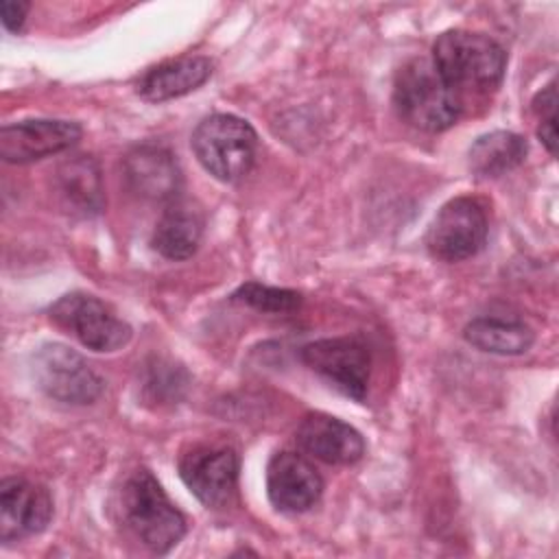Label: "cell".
Here are the masks:
<instances>
[{
  "instance_id": "cell-7",
  "label": "cell",
  "mask_w": 559,
  "mask_h": 559,
  "mask_svg": "<svg viewBox=\"0 0 559 559\" xmlns=\"http://www.w3.org/2000/svg\"><path fill=\"white\" fill-rule=\"evenodd\" d=\"M487 231L485 207L472 197H456L435 216L426 234V247L443 262H461L485 247Z\"/></svg>"
},
{
  "instance_id": "cell-6",
  "label": "cell",
  "mask_w": 559,
  "mask_h": 559,
  "mask_svg": "<svg viewBox=\"0 0 559 559\" xmlns=\"http://www.w3.org/2000/svg\"><path fill=\"white\" fill-rule=\"evenodd\" d=\"M50 319L94 352H116L131 341V325L105 301L87 293H68L50 306Z\"/></svg>"
},
{
  "instance_id": "cell-17",
  "label": "cell",
  "mask_w": 559,
  "mask_h": 559,
  "mask_svg": "<svg viewBox=\"0 0 559 559\" xmlns=\"http://www.w3.org/2000/svg\"><path fill=\"white\" fill-rule=\"evenodd\" d=\"M528 153V144L520 133L491 131L469 146L467 164L476 177H500L518 168Z\"/></svg>"
},
{
  "instance_id": "cell-9",
  "label": "cell",
  "mask_w": 559,
  "mask_h": 559,
  "mask_svg": "<svg viewBox=\"0 0 559 559\" xmlns=\"http://www.w3.org/2000/svg\"><path fill=\"white\" fill-rule=\"evenodd\" d=\"M301 360L347 397L365 400L371 371L369 347L356 336L321 338L301 347Z\"/></svg>"
},
{
  "instance_id": "cell-8",
  "label": "cell",
  "mask_w": 559,
  "mask_h": 559,
  "mask_svg": "<svg viewBox=\"0 0 559 559\" xmlns=\"http://www.w3.org/2000/svg\"><path fill=\"white\" fill-rule=\"evenodd\" d=\"M238 469V452L225 443H199L179 459L181 480L207 509H221L231 502Z\"/></svg>"
},
{
  "instance_id": "cell-15",
  "label": "cell",
  "mask_w": 559,
  "mask_h": 559,
  "mask_svg": "<svg viewBox=\"0 0 559 559\" xmlns=\"http://www.w3.org/2000/svg\"><path fill=\"white\" fill-rule=\"evenodd\" d=\"M214 63L203 55L168 59L148 68L135 83V92L148 103H164L199 90L212 76Z\"/></svg>"
},
{
  "instance_id": "cell-5",
  "label": "cell",
  "mask_w": 559,
  "mask_h": 559,
  "mask_svg": "<svg viewBox=\"0 0 559 559\" xmlns=\"http://www.w3.org/2000/svg\"><path fill=\"white\" fill-rule=\"evenodd\" d=\"M35 384L63 404H92L103 395L105 382L90 362L63 343H44L31 362Z\"/></svg>"
},
{
  "instance_id": "cell-10",
  "label": "cell",
  "mask_w": 559,
  "mask_h": 559,
  "mask_svg": "<svg viewBox=\"0 0 559 559\" xmlns=\"http://www.w3.org/2000/svg\"><path fill=\"white\" fill-rule=\"evenodd\" d=\"M50 520L52 496L44 485L22 476L0 483V539L4 544L41 533Z\"/></svg>"
},
{
  "instance_id": "cell-12",
  "label": "cell",
  "mask_w": 559,
  "mask_h": 559,
  "mask_svg": "<svg viewBox=\"0 0 559 559\" xmlns=\"http://www.w3.org/2000/svg\"><path fill=\"white\" fill-rule=\"evenodd\" d=\"M266 493L277 511L304 513L319 502L323 478L301 454L275 452L266 465Z\"/></svg>"
},
{
  "instance_id": "cell-4",
  "label": "cell",
  "mask_w": 559,
  "mask_h": 559,
  "mask_svg": "<svg viewBox=\"0 0 559 559\" xmlns=\"http://www.w3.org/2000/svg\"><path fill=\"white\" fill-rule=\"evenodd\" d=\"M192 151L212 177L231 183L251 170L258 135L247 120L234 114H212L197 124Z\"/></svg>"
},
{
  "instance_id": "cell-16",
  "label": "cell",
  "mask_w": 559,
  "mask_h": 559,
  "mask_svg": "<svg viewBox=\"0 0 559 559\" xmlns=\"http://www.w3.org/2000/svg\"><path fill=\"white\" fill-rule=\"evenodd\" d=\"M203 236V214L183 201H170L162 212L151 245L168 260H188L197 253Z\"/></svg>"
},
{
  "instance_id": "cell-11",
  "label": "cell",
  "mask_w": 559,
  "mask_h": 559,
  "mask_svg": "<svg viewBox=\"0 0 559 559\" xmlns=\"http://www.w3.org/2000/svg\"><path fill=\"white\" fill-rule=\"evenodd\" d=\"M81 124L72 120H22L0 129V157L9 164H28L61 153L79 142Z\"/></svg>"
},
{
  "instance_id": "cell-21",
  "label": "cell",
  "mask_w": 559,
  "mask_h": 559,
  "mask_svg": "<svg viewBox=\"0 0 559 559\" xmlns=\"http://www.w3.org/2000/svg\"><path fill=\"white\" fill-rule=\"evenodd\" d=\"M26 11H28V2L22 0H2L0 2V20L2 26L11 33H17L26 20Z\"/></svg>"
},
{
  "instance_id": "cell-22",
  "label": "cell",
  "mask_w": 559,
  "mask_h": 559,
  "mask_svg": "<svg viewBox=\"0 0 559 559\" xmlns=\"http://www.w3.org/2000/svg\"><path fill=\"white\" fill-rule=\"evenodd\" d=\"M533 109L537 111L539 122H557V87H555V83H550L535 96Z\"/></svg>"
},
{
  "instance_id": "cell-20",
  "label": "cell",
  "mask_w": 559,
  "mask_h": 559,
  "mask_svg": "<svg viewBox=\"0 0 559 559\" xmlns=\"http://www.w3.org/2000/svg\"><path fill=\"white\" fill-rule=\"evenodd\" d=\"M236 301H242L260 312L271 314H286L295 312L301 306V295L288 288H275L258 282H247L234 293Z\"/></svg>"
},
{
  "instance_id": "cell-3",
  "label": "cell",
  "mask_w": 559,
  "mask_h": 559,
  "mask_svg": "<svg viewBox=\"0 0 559 559\" xmlns=\"http://www.w3.org/2000/svg\"><path fill=\"white\" fill-rule=\"evenodd\" d=\"M432 63L452 90L487 92L500 85L507 52L483 33L448 31L432 46Z\"/></svg>"
},
{
  "instance_id": "cell-18",
  "label": "cell",
  "mask_w": 559,
  "mask_h": 559,
  "mask_svg": "<svg viewBox=\"0 0 559 559\" xmlns=\"http://www.w3.org/2000/svg\"><path fill=\"white\" fill-rule=\"evenodd\" d=\"M463 336L472 347L498 356H520L535 343V334L526 323L498 317H478L469 321Z\"/></svg>"
},
{
  "instance_id": "cell-13",
  "label": "cell",
  "mask_w": 559,
  "mask_h": 559,
  "mask_svg": "<svg viewBox=\"0 0 559 559\" xmlns=\"http://www.w3.org/2000/svg\"><path fill=\"white\" fill-rule=\"evenodd\" d=\"M295 439L304 452L328 465H352L365 454L362 435L325 413L306 415L295 430Z\"/></svg>"
},
{
  "instance_id": "cell-1",
  "label": "cell",
  "mask_w": 559,
  "mask_h": 559,
  "mask_svg": "<svg viewBox=\"0 0 559 559\" xmlns=\"http://www.w3.org/2000/svg\"><path fill=\"white\" fill-rule=\"evenodd\" d=\"M124 528L151 552L166 555L186 535V518L148 469L131 472L118 491Z\"/></svg>"
},
{
  "instance_id": "cell-19",
  "label": "cell",
  "mask_w": 559,
  "mask_h": 559,
  "mask_svg": "<svg viewBox=\"0 0 559 559\" xmlns=\"http://www.w3.org/2000/svg\"><path fill=\"white\" fill-rule=\"evenodd\" d=\"M59 192L68 205L83 214H96L103 207V183L98 164L92 157L79 155L57 170Z\"/></svg>"
},
{
  "instance_id": "cell-14",
  "label": "cell",
  "mask_w": 559,
  "mask_h": 559,
  "mask_svg": "<svg viewBox=\"0 0 559 559\" xmlns=\"http://www.w3.org/2000/svg\"><path fill=\"white\" fill-rule=\"evenodd\" d=\"M129 190L146 201H175L181 190V170L175 155L157 144L135 146L122 164Z\"/></svg>"
},
{
  "instance_id": "cell-2",
  "label": "cell",
  "mask_w": 559,
  "mask_h": 559,
  "mask_svg": "<svg viewBox=\"0 0 559 559\" xmlns=\"http://www.w3.org/2000/svg\"><path fill=\"white\" fill-rule=\"evenodd\" d=\"M393 103L411 127L428 133L452 127L461 114L459 92L445 83L432 59L424 57H415L397 70Z\"/></svg>"
}]
</instances>
